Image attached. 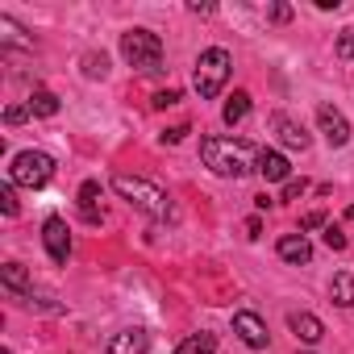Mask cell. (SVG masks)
<instances>
[{"label": "cell", "mask_w": 354, "mask_h": 354, "mask_svg": "<svg viewBox=\"0 0 354 354\" xmlns=\"http://www.w3.org/2000/svg\"><path fill=\"white\" fill-rule=\"evenodd\" d=\"M113 192L121 196V201H129L138 213H146L150 221H158V225H167V221H175V201L158 188V184H150V180H142V175H129V171H117L113 175Z\"/></svg>", "instance_id": "cell-1"}, {"label": "cell", "mask_w": 354, "mask_h": 354, "mask_svg": "<svg viewBox=\"0 0 354 354\" xmlns=\"http://www.w3.org/2000/svg\"><path fill=\"white\" fill-rule=\"evenodd\" d=\"M121 59L142 75H158L162 71V38L154 30H142V26L125 30L121 34Z\"/></svg>", "instance_id": "cell-2"}, {"label": "cell", "mask_w": 354, "mask_h": 354, "mask_svg": "<svg viewBox=\"0 0 354 354\" xmlns=\"http://www.w3.org/2000/svg\"><path fill=\"white\" fill-rule=\"evenodd\" d=\"M230 71H234V55H230L225 46H209V50H201L196 71H192V88L201 92V100L221 96V88H225V80H230Z\"/></svg>", "instance_id": "cell-3"}, {"label": "cell", "mask_w": 354, "mask_h": 354, "mask_svg": "<svg viewBox=\"0 0 354 354\" xmlns=\"http://www.w3.org/2000/svg\"><path fill=\"white\" fill-rule=\"evenodd\" d=\"M201 158L213 175H221V180H242V175L250 171L246 158H242V146H234L230 138H201Z\"/></svg>", "instance_id": "cell-4"}, {"label": "cell", "mask_w": 354, "mask_h": 354, "mask_svg": "<svg viewBox=\"0 0 354 354\" xmlns=\"http://www.w3.org/2000/svg\"><path fill=\"white\" fill-rule=\"evenodd\" d=\"M50 175H55V158L46 150H21L13 158V167H9V184H17V188H46Z\"/></svg>", "instance_id": "cell-5"}, {"label": "cell", "mask_w": 354, "mask_h": 354, "mask_svg": "<svg viewBox=\"0 0 354 354\" xmlns=\"http://www.w3.org/2000/svg\"><path fill=\"white\" fill-rule=\"evenodd\" d=\"M317 125H321V133H325V142H329L333 150H342V146L350 142V121H346L342 109L321 104V109H317Z\"/></svg>", "instance_id": "cell-6"}, {"label": "cell", "mask_w": 354, "mask_h": 354, "mask_svg": "<svg viewBox=\"0 0 354 354\" xmlns=\"http://www.w3.org/2000/svg\"><path fill=\"white\" fill-rule=\"evenodd\" d=\"M42 242H46V254H50L55 263H67V259H71V230H67L63 217H46Z\"/></svg>", "instance_id": "cell-7"}, {"label": "cell", "mask_w": 354, "mask_h": 354, "mask_svg": "<svg viewBox=\"0 0 354 354\" xmlns=\"http://www.w3.org/2000/svg\"><path fill=\"white\" fill-rule=\"evenodd\" d=\"M254 171L263 175L267 184H288V180H292V162H288L279 150H267V146L254 150Z\"/></svg>", "instance_id": "cell-8"}, {"label": "cell", "mask_w": 354, "mask_h": 354, "mask_svg": "<svg viewBox=\"0 0 354 354\" xmlns=\"http://www.w3.org/2000/svg\"><path fill=\"white\" fill-rule=\"evenodd\" d=\"M234 333H238L250 350H267V337H271L259 313H234Z\"/></svg>", "instance_id": "cell-9"}, {"label": "cell", "mask_w": 354, "mask_h": 354, "mask_svg": "<svg viewBox=\"0 0 354 354\" xmlns=\"http://www.w3.org/2000/svg\"><path fill=\"white\" fill-rule=\"evenodd\" d=\"M0 283H5V292L13 300H21V304L34 296V279H30V271L21 263H5V267H0Z\"/></svg>", "instance_id": "cell-10"}, {"label": "cell", "mask_w": 354, "mask_h": 354, "mask_svg": "<svg viewBox=\"0 0 354 354\" xmlns=\"http://www.w3.org/2000/svg\"><path fill=\"white\" fill-rule=\"evenodd\" d=\"M271 129L279 133V142H283L288 150H308V142H313L308 129H304L300 121H292L288 113H275V117H271Z\"/></svg>", "instance_id": "cell-11"}, {"label": "cell", "mask_w": 354, "mask_h": 354, "mask_svg": "<svg viewBox=\"0 0 354 354\" xmlns=\"http://www.w3.org/2000/svg\"><path fill=\"white\" fill-rule=\"evenodd\" d=\"M288 329H292L296 342H304V346H317V342L325 337V325H321V317H313V313H292V317H288Z\"/></svg>", "instance_id": "cell-12"}, {"label": "cell", "mask_w": 354, "mask_h": 354, "mask_svg": "<svg viewBox=\"0 0 354 354\" xmlns=\"http://www.w3.org/2000/svg\"><path fill=\"white\" fill-rule=\"evenodd\" d=\"M146 350H150V333L133 325V329H121V333L109 342L104 354H146Z\"/></svg>", "instance_id": "cell-13"}, {"label": "cell", "mask_w": 354, "mask_h": 354, "mask_svg": "<svg viewBox=\"0 0 354 354\" xmlns=\"http://www.w3.org/2000/svg\"><path fill=\"white\" fill-rule=\"evenodd\" d=\"M275 250H279L283 263H296V267H300V263H313V242H308L304 234H283Z\"/></svg>", "instance_id": "cell-14"}, {"label": "cell", "mask_w": 354, "mask_h": 354, "mask_svg": "<svg viewBox=\"0 0 354 354\" xmlns=\"http://www.w3.org/2000/svg\"><path fill=\"white\" fill-rule=\"evenodd\" d=\"M246 113H250V92H234L225 100V109H221V121L225 125H238V121H246Z\"/></svg>", "instance_id": "cell-15"}, {"label": "cell", "mask_w": 354, "mask_h": 354, "mask_svg": "<svg viewBox=\"0 0 354 354\" xmlns=\"http://www.w3.org/2000/svg\"><path fill=\"white\" fill-rule=\"evenodd\" d=\"M96 196H100V184H96V180H88V184L80 188V213H84V221H88V225H96V221H100Z\"/></svg>", "instance_id": "cell-16"}, {"label": "cell", "mask_w": 354, "mask_h": 354, "mask_svg": "<svg viewBox=\"0 0 354 354\" xmlns=\"http://www.w3.org/2000/svg\"><path fill=\"white\" fill-rule=\"evenodd\" d=\"M329 300H333L337 308H354V275H333Z\"/></svg>", "instance_id": "cell-17"}, {"label": "cell", "mask_w": 354, "mask_h": 354, "mask_svg": "<svg viewBox=\"0 0 354 354\" xmlns=\"http://www.w3.org/2000/svg\"><path fill=\"white\" fill-rule=\"evenodd\" d=\"M175 354H217V337L213 333H192L175 346Z\"/></svg>", "instance_id": "cell-18"}, {"label": "cell", "mask_w": 354, "mask_h": 354, "mask_svg": "<svg viewBox=\"0 0 354 354\" xmlns=\"http://www.w3.org/2000/svg\"><path fill=\"white\" fill-rule=\"evenodd\" d=\"M0 42H5V46H26V50H34V38H26V30H21L13 17H0Z\"/></svg>", "instance_id": "cell-19"}, {"label": "cell", "mask_w": 354, "mask_h": 354, "mask_svg": "<svg viewBox=\"0 0 354 354\" xmlns=\"http://www.w3.org/2000/svg\"><path fill=\"white\" fill-rule=\"evenodd\" d=\"M30 113H34V117H55V113H59V96L46 92V88H34V96H30Z\"/></svg>", "instance_id": "cell-20"}, {"label": "cell", "mask_w": 354, "mask_h": 354, "mask_svg": "<svg viewBox=\"0 0 354 354\" xmlns=\"http://www.w3.org/2000/svg\"><path fill=\"white\" fill-rule=\"evenodd\" d=\"M84 75L88 80H104L109 75V59L104 55H84Z\"/></svg>", "instance_id": "cell-21"}, {"label": "cell", "mask_w": 354, "mask_h": 354, "mask_svg": "<svg viewBox=\"0 0 354 354\" xmlns=\"http://www.w3.org/2000/svg\"><path fill=\"white\" fill-rule=\"evenodd\" d=\"M337 59H346V63L354 59V30H342L337 34Z\"/></svg>", "instance_id": "cell-22"}, {"label": "cell", "mask_w": 354, "mask_h": 354, "mask_svg": "<svg viewBox=\"0 0 354 354\" xmlns=\"http://www.w3.org/2000/svg\"><path fill=\"white\" fill-rule=\"evenodd\" d=\"M0 209H5V217H17V196H13V184L0 188Z\"/></svg>", "instance_id": "cell-23"}, {"label": "cell", "mask_w": 354, "mask_h": 354, "mask_svg": "<svg viewBox=\"0 0 354 354\" xmlns=\"http://www.w3.org/2000/svg\"><path fill=\"white\" fill-rule=\"evenodd\" d=\"M325 246H329V250H346V234H342L337 225H325Z\"/></svg>", "instance_id": "cell-24"}, {"label": "cell", "mask_w": 354, "mask_h": 354, "mask_svg": "<svg viewBox=\"0 0 354 354\" xmlns=\"http://www.w3.org/2000/svg\"><path fill=\"white\" fill-rule=\"evenodd\" d=\"M154 109H171V104H180V92L175 88H167V92H154V100H150Z\"/></svg>", "instance_id": "cell-25"}, {"label": "cell", "mask_w": 354, "mask_h": 354, "mask_svg": "<svg viewBox=\"0 0 354 354\" xmlns=\"http://www.w3.org/2000/svg\"><path fill=\"white\" fill-rule=\"evenodd\" d=\"M304 192H308L304 180H288V184H283V201H296V196H304Z\"/></svg>", "instance_id": "cell-26"}, {"label": "cell", "mask_w": 354, "mask_h": 354, "mask_svg": "<svg viewBox=\"0 0 354 354\" xmlns=\"http://www.w3.org/2000/svg\"><path fill=\"white\" fill-rule=\"evenodd\" d=\"M275 26H283V21H292V5H271V13H267Z\"/></svg>", "instance_id": "cell-27"}, {"label": "cell", "mask_w": 354, "mask_h": 354, "mask_svg": "<svg viewBox=\"0 0 354 354\" xmlns=\"http://www.w3.org/2000/svg\"><path fill=\"white\" fill-rule=\"evenodd\" d=\"M26 117H30V109H21V104H13V109H5V121H9V125H21Z\"/></svg>", "instance_id": "cell-28"}, {"label": "cell", "mask_w": 354, "mask_h": 354, "mask_svg": "<svg viewBox=\"0 0 354 354\" xmlns=\"http://www.w3.org/2000/svg\"><path fill=\"white\" fill-rule=\"evenodd\" d=\"M325 225V213H308L304 221H300V230H321Z\"/></svg>", "instance_id": "cell-29"}, {"label": "cell", "mask_w": 354, "mask_h": 354, "mask_svg": "<svg viewBox=\"0 0 354 354\" xmlns=\"http://www.w3.org/2000/svg\"><path fill=\"white\" fill-rule=\"evenodd\" d=\"M184 133H188V125H175V129H167V133H162V142H171V146H175V142H184Z\"/></svg>", "instance_id": "cell-30"}, {"label": "cell", "mask_w": 354, "mask_h": 354, "mask_svg": "<svg viewBox=\"0 0 354 354\" xmlns=\"http://www.w3.org/2000/svg\"><path fill=\"white\" fill-rule=\"evenodd\" d=\"M346 221H354V205H350V209H346Z\"/></svg>", "instance_id": "cell-31"}, {"label": "cell", "mask_w": 354, "mask_h": 354, "mask_svg": "<svg viewBox=\"0 0 354 354\" xmlns=\"http://www.w3.org/2000/svg\"><path fill=\"white\" fill-rule=\"evenodd\" d=\"M0 354H9V350H0Z\"/></svg>", "instance_id": "cell-32"}, {"label": "cell", "mask_w": 354, "mask_h": 354, "mask_svg": "<svg viewBox=\"0 0 354 354\" xmlns=\"http://www.w3.org/2000/svg\"><path fill=\"white\" fill-rule=\"evenodd\" d=\"M304 354H308V350H304Z\"/></svg>", "instance_id": "cell-33"}]
</instances>
